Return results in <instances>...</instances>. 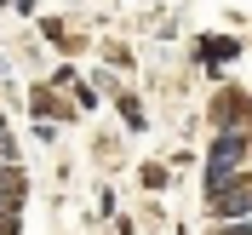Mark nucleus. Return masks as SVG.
<instances>
[{"label":"nucleus","instance_id":"1","mask_svg":"<svg viewBox=\"0 0 252 235\" xmlns=\"http://www.w3.org/2000/svg\"><path fill=\"white\" fill-rule=\"evenodd\" d=\"M241 161V138H218V149H212V184L223 178V167H235Z\"/></svg>","mask_w":252,"mask_h":235},{"label":"nucleus","instance_id":"2","mask_svg":"<svg viewBox=\"0 0 252 235\" xmlns=\"http://www.w3.org/2000/svg\"><path fill=\"white\" fill-rule=\"evenodd\" d=\"M17 201H23V184H17V172H6V178H0V212L12 218V212H17Z\"/></svg>","mask_w":252,"mask_h":235},{"label":"nucleus","instance_id":"3","mask_svg":"<svg viewBox=\"0 0 252 235\" xmlns=\"http://www.w3.org/2000/svg\"><path fill=\"white\" fill-rule=\"evenodd\" d=\"M223 235H247V230H241V224H235V230H223Z\"/></svg>","mask_w":252,"mask_h":235}]
</instances>
